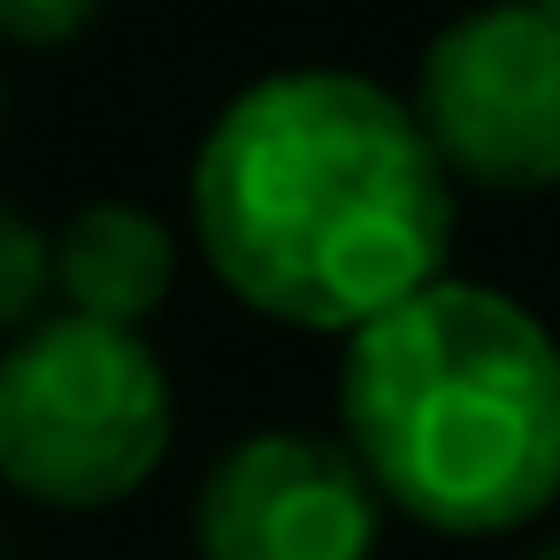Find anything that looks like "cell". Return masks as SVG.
I'll list each match as a JSON object with an SVG mask.
<instances>
[{
  "instance_id": "obj_1",
  "label": "cell",
  "mask_w": 560,
  "mask_h": 560,
  "mask_svg": "<svg viewBox=\"0 0 560 560\" xmlns=\"http://www.w3.org/2000/svg\"><path fill=\"white\" fill-rule=\"evenodd\" d=\"M192 231L254 315L353 330L445 269L453 177L415 108L376 78L277 70L208 124Z\"/></svg>"
},
{
  "instance_id": "obj_2",
  "label": "cell",
  "mask_w": 560,
  "mask_h": 560,
  "mask_svg": "<svg viewBox=\"0 0 560 560\" xmlns=\"http://www.w3.org/2000/svg\"><path fill=\"white\" fill-rule=\"evenodd\" d=\"M338 415L369 491L438 537H499L560 499V346L491 284L430 277L353 323Z\"/></svg>"
},
{
  "instance_id": "obj_3",
  "label": "cell",
  "mask_w": 560,
  "mask_h": 560,
  "mask_svg": "<svg viewBox=\"0 0 560 560\" xmlns=\"http://www.w3.org/2000/svg\"><path fill=\"white\" fill-rule=\"evenodd\" d=\"M177 430L162 353L93 315H39L0 353V476L24 499L93 514L131 499Z\"/></svg>"
},
{
  "instance_id": "obj_4",
  "label": "cell",
  "mask_w": 560,
  "mask_h": 560,
  "mask_svg": "<svg viewBox=\"0 0 560 560\" xmlns=\"http://www.w3.org/2000/svg\"><path fill=\"white\" fill-rule=\"evenodd\" d=\"M415 124L438 147L445 177L483 192H552L560 185V9L491 0L453 16L422 47Z\"/></svg>"
},
{
  "instance_id": "obj_5",
  "label": "cell",
  "mask_w": 560,
  "mask_h": 560,
  "mask_svg": "<svg viewBox=\"0 0 560 560\" xmlns=\"http://www.w3.org/2000/svg\"><path fill=\"white\" fill-rule=\"evenodd\" d=\"M384 499L346 438L254 430L238 438L192 506L200 560H369Z\"/></svg>"
},
{
  "instance_id": "obj_6",
  "label": "cell",
  "mask_w": 560,
  "mask_h": 560,
  "mask_svg": "<svg viewBox=\"0 0 560 560\" xmlns=\"http://www.w3.org/2000/svg\"><path fill=\"white\" fill-rule=\"evenodd\" d=\"M177 284V238L131 200H93L55 231V300L93 323L139 330Z\"/></svg>"
},
{
  "instance_id": "obj_7",
  "label": "cell",
  "mask_w": 560,
  "mask_h": 560,
  "mask_svg": "<svg viewBox=\"0 0 560 560\" xmlns=\"http://www.w3.org/2000/svg\"><path fill=\"white\" fill-rule=\"evenodd\" d=\"M55 300V231H39L16 200H0V338H16Z\"/></svg>"
},
{
  "instance_id": "obj_8",
  "label": "cell",
  "mask_w": 560,
  "mask_h": 560,
  "mask_svg": "<svg viewBox=\"0 0 560 560\" xmlns=\"http://www.w3.org/2000/svg\"><path fill=\"white\" fill-rule=\"evenodd\" d=\"M101 9H108V0H0V39H9V47H62Z\"/></svg>"
},
{
  "instance_id": "obj_9",
  "label": "cell",
  "mask_w": 560,
  "mask_h": 560,
  "mask_svg": "<svg viewBox=\"0 0 560 560\" xmlns=\"http://www.w3.org/2000/svg\"><path fill=\"white\" fill-rule=\"evenodd\" d=\"M529 560H560V537H552V545H537V552H529Z\"/></svg>"
},
{
  "instance_id": "obj_10",
  "label": "cell",
  "mask_w": 560,
  "mask_h": 560,
  "mask_svg": "<svg viewBox=\"0 0 560 560\" xmlns=\"http://www.w3.org/2000/svg\"><path fill=\"white\" fill-rule=\"evenodd\" d=\"M0 124H9V78H0Z\"/></svg>"
},
{
  "instance_id": "obj_11",
  "label": "cell",
  "mask_w": 560,
  "mask_h": 560,
  "mask_svg": "<svg viewBox=\"0 0 560 560\" xmlns=\"http://www.w3.org/2000/svg\"><path fill=\"white\" fill-rule=\"evenodd\" d=\"M537 9H560V0H537Z\"/></svg>"
}]
</instances>
